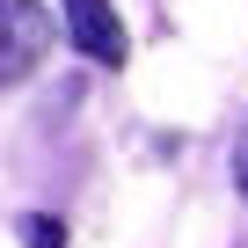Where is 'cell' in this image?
<instances>
[{"mask_svg": "<svg viewBox=\"0 0 248 248\" xmlns=\"http://www.w3.org/2000/svg\"><path fill=\"white\" fill-rule=\"evenodd\" d=\"M44 51H51V15L37 0H0V88L37 73Z\"/></svg>", "mask_w": 248, "mask_h": 248, "instance_id": "1", "label": "cell"}, {"mask_svg": "<svg viewBox=\"0 0 248 248\" xmlns=\"http://www.w3.org/2000/svg\"><path fill=\"white\" fill-rule=\"evenodd\" d=\"M233 183H241V197H248V139H241V154H233Z\"/></svg>", "mask_w": 248, "mask_h": 248, "instance_id": "4", "label": "cell"}, {"mask_svg": "<svg viewBox=\"0 0 248 248\" xmlns=\"http://www.w3.org/2000/svg\"><path fill=\"white\" fill-rule=\"evenodd\" d=\"M59 8H66V37H73L95 66H124L132 37H124V22H117L109 0H59Z\"/></svg>", "mask_w": 248, "mask_h": 248, "instance_id": "2", "label": "cell"}, {"mask_svg": "<svg viewBox=\"0 0 248 248\" xmlns=\"http://www.w3.org/2000/svg\"><path fill=\"white\" fill-rule=\"evenodd\" d=\"M22 241H30V248H66V219L30 212V219H22Z\"/></svg>", "mask_w": 248, "mask_h": 248, "instance_id": "3", "label": "cell"}]
</instances>
